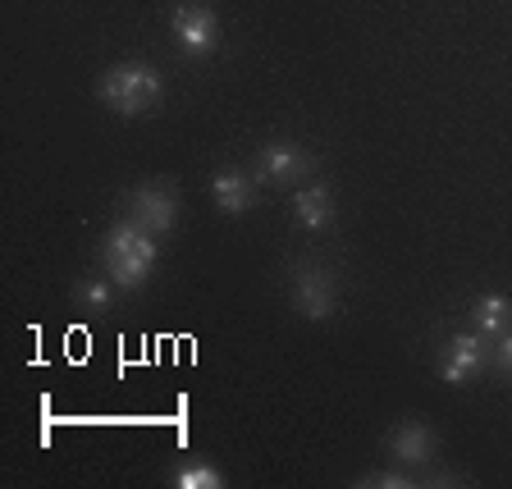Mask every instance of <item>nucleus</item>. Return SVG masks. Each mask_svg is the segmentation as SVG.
<instances>
[{
	"instance_id": "obj_1",
	"label": "nucleus",
	"mask_w": 512,
	"mask_h": 489,
	"mask_svg": "<svg viewBox=\"0 0 512 489\" xmlns=\"http://www.w3.org/2000/svg\"><path fill=\"white\" fill-rule=\"evenodd\" d=\"M101 261H106V275L115 279V288L138 293V288L151 279V270H156V238H151L138 220H124L106 234Z\"/></svg>"
},
{
	"instance_id": "obj_2",
	"label": "nucleus",
	"mask_w": 512,
	"mask_h": 489,
	"mask_svg": "<svg viewBox=\"0 0 512 489\" xmlns=\"http://www.w3.org/2000/svg\"><path fill=\"white\" fill-rule=\"evenodd\" d=\"M160 74L151 69V64L142 60H128V64H115V69H106L101 74V83H96V96L106 101L115 115H147V110L160 106Z\"/></svg>"
},
{
	"instance_id": "obj_3",
	"label": "nucleus",
	"mask_w": 512,
	"mask_h": 489,
	"mask_svg": "<svg viewBox=\"0 0 512 489\" xmlns=\"http://www.w3.org/2000/svg\"><path fill=\"white\" fill-rule=\"evenodd\" d=\"M293 307L307 320H330L339 311V279L320 266H298L293 270Z\"/></svg>"
},
{
	"instance_id": "obj_4",
	"label": "nucleus",
	"mask_w": 512,
	"mask_h": 489,
	"mask_svg": "<svg viewBox=\"0 0 512 489\" xmlns=\"http://www.w3.org/2000/svg\"><path fill=\"white\" fill-rule=\"evenodd\" d=\"M170 23H174V42H179V51L211 55L215 46H220V19H215L211 5L188 0V5H179V10H174Z\"/></svg>"
},
{
	"instance_id": "obj_5",
	"label": "nucleus",
	"mask_w": 512,
	"mask_h": 489,
	"mask_svg": "<svg viewBox=\"0 0 512 489\" xmlns=\"http://www.w3.org/2000/svg\"><path fill=\"white\" fill-rule=\"evenodd\" d=\"M128 220H138L147 234H170L174 220H179V197L174 188H160V183H147L128 197Z\"/></svg>"
},
{
	"instance_id": "obj_6",
	"label": "nucleus",
	"mask_w": 512,
	"mask_h": 489,
	"mask_svg": "<svg viewBox=\"0 0 512 489\" xmlns=\"http://www.w3.org/2000/svg\"><path fill=\"white\" fill-rule=\"evenodd\" d=\"M302 174H311V156L298 142H266L256 156V179L261 183H298Z\"/></svg>"
},
{
	"instance_id": "obj_7",
	"label": "nucleus",
	"mask_w": 512,
	"mask_h": 489,
	"mask_svg": "<svg viewBox=\"0 0 512 489\" xmlns=\"http://www.w3.org/2000/svg\"><path fill=\"white\" fill-rule=\"evenodd\" d=\"M485 366V339L480 334H453L444 343V357H439V380L444 384H467L471 375Z\"/></svg>"
},
{
	"instance_id": "obj_8",
	"label": "nucleus",
	"mask_w": 512,
	"mask_h": 489,
	"mask_svg": "<svg viewBox=\"0 0 512 489\" xmlns=\"http://www.w3.org/2000/svg\"><path fill=\"white\" fill-rule=\"evenodd\" d=\"M389 453L403 467H426L435 458V430L426 421H403V426L389 430Z\"/></svg>"
},
{
	"instance_id": "obj_9",
	"label": "nucleus",
	"mask_w": 512,
	"mask_h": 489,
	"mask_svg": "<svg viewBox=\"0 0 512 489\" xmlns=\"http://www.w3.org/2000/svg\"><path fill=\"white\" fill-rule=\"evenodd\" d=\"M211 197L224 215H243V211H252V179L238 170H220L211 179Z\"/></svg>"
},
{
	"instance_id": "obj_10",
	"label": "nucleus",
	"mask_w": 512,
	"mask_h": 489,
	"mask_svg": "<svg viewBox=\"0 0 512 489\" xmlns=\"http://www.w3.org/2000/svg\"><path fill=\"white\" fill-rule=\"evenodd\" d=\"M471 320H476L480 339H503L512 330V302L503 293H485L476 302V311H471Z\"/></svg>"
},
{
	"instance_id": "obj_11",
	"label": "nucleus",
	"mask_w": 512,
	"mask_h": 489,
	"mask_svg": "<svg viewBox=\"0 0 512 489\" xmlns=\"http://www.w3.org/2000/svg\"><path fill=\"white\" fill-rule=\"evenodd\" d=\"M293 215H298L302 229H325V224H334V197L311 183V188H302L293 197Z\"/></svg>"
},
{
	"instance_id": "obj_12",
	"label": "nucleus",
	"mask_w": 512,
	"mask_h": 489,
	"mask_svg": "<svg viewBox=\"0 0 512 489\" xmlns=\"http://www.w3.org/2000/svg\"><path fill=\"white\" fill-rule=\"evenodd\" d=\"M174 489H224V476L211 467V462H183L170 476Z\"/></svg>"
},
{
	"instance_id": "obj_13",
	"label": "nucleus",
	"mask_w": 512,
	"mask_h": 489,
	"mask_svg": "<svg viewBox=\"0 0 512 489\" xmlns=\"http://www.w3.org/2000/svg\"><path fill=\"white\" fill-rule=\"evenodd\" d=\"M74 302L87 311H106L110 302H115V279H83V284H74Z\"/></svg>"
},
{
	"instance_id": "obj_14",
	"label": "nucleus",
	"mask_w": 512,
	"mask_h": 489,
	"mask_svg": "<svg viewBox=\"0 0 512 489\" xmlns=\"http://www.w3.org/2000/svg\"><path fill=\"white\" fill-rule=\"evenodd\" d=\"M357 485H375V489H412L416 480L403 476V471H380V476H362Z\"/></svg>"
},
{
	"instance_id": "obj_15",
	"label": "nucleus",
	"mask_w": 512,
	"mask_h": 489,
	"mask_svg": "<svg viewBox=\"0 0 512 489\" xmlns=\"http://www.w3.org/2000/svg\"><path fill=\"white\" fill-rule=\"evenodd\" d=\"M494 362H499V371L512 375V330L499 339V348H494Z\"/></svg>"
}]
</instances>
